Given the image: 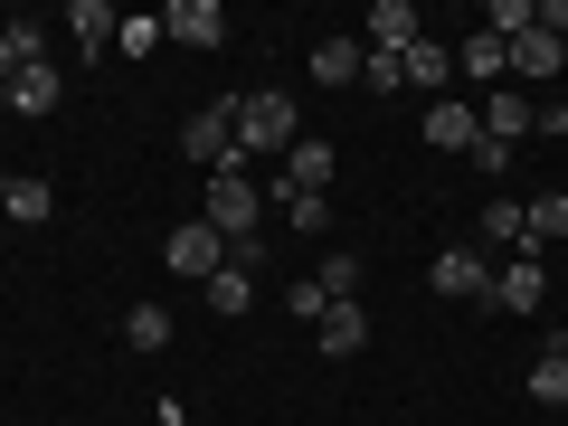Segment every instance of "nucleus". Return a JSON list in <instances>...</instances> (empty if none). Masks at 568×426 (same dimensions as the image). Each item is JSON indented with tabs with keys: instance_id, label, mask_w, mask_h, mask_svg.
I'll return each instance as SVG.
<instances>
[{
	"instance_id": "1",
	"label": "nucleus",
	"mask_w": 568,
	"mask_h": 426,
	"mask_svg": "<svg viewBox=\"0 0 568 426\" xmlns=\"http://www.w3.org/2000/svg\"><path fill=\"white\" fill-rule=\"evenodd\" d=\"M227 114H237V152H246V162H256V152H294V142H304V104H284L275 85L227 95Z\"/></svg>"
},
{
	"instance_id": "2",
	"label": "nucleus",
	"mask_w": 568,
	"mask_h": 426,
	"mask_svg": "<svg viewBox=\"0 0 568 426\" xmlns=\"http://www.w3.org/2000/svg\"><path fill=\"white\" fill-rule=\"evenodd\" d=\"M181 152L209 171V181H219V171H246V152H237V114H227V104H200V114L181 123Z\"/></svg>"
},
{
	"instance_id": "3",
	"label": "nucleus",
	"mask_w": 568,
	"mask_h": 426,
	"mask_svg": "<svg viewBox=\"0 0 568 426\" xmlns=\"http://www.w3.org/2000/svg\"><path fill=\"white\" fill-rule=\"evenodd\" d=\"M493 313H511V323H530V313L549 304V265L530 256V246H511V265H493V294H484Z\"/></svg>"
},
{
	"instance_id": "4",
	"label": "nucleus",
	"mask_w": 568,
	"mask_h": 426,
	"mask_svg": "<svg viewBox=\"0 0 568 426\" xmlns=\"http://www.w3.org/2000/svg\"><path fill=\"white\" fill-rule=\"evenodd\" d=\"M209 227H219L227 246L265 227V200H256V181H246V171H219V181H209Z\"/></svg>"
},
{
	"instance_id": "5",
	"label": "nucleus",
	"mask_w": 568,
	"mask_h": 426,
	"mask_svg": "<svg viewBox=\"0 0 568 426\" xmlns=\"http://www.w3.org/2000/svg\"><path fill=\"white\" fill-rule=\"evenodd\" d=\"M162 265H171V275H190V284H209V275L227 265V237H219L209 219H181V227L162 237Z\"/></svg>"
},
{
	"instance_id": "6",
	"label": "nucleus",
	"mask_w": 568,
	"mask_h": 426,
	"mask_svg": "<svg viewBox=\"0 0 568 426\" xmlns=\"http://www.w3.org/2000/svg\"><path fill=\"white\" fill-rule=\"evenodd\" d=\"M417 39H426L417 0H369V10H361V48H369V58H407Z\"/></svg>"
},
{
	"instance_id": "7",
	"label": "nucleus",
	"mask_w": 568,
	"mask_h": 426,
	"mask_svg": "<svg viewBox=\"0 0 568 426\" xmlns=\"http://www.w3.org/2000/svg\"><path fill=\"white\" fill-rule=\"evenodd\" d=\"M332 181H342V152H332L323 133H304L284 152V200H332Z\"/></svg>"
},
{
	"instance_id": "8",
	"label": "nucleus",
	"mask_w": 568,
	"mask_h": 426,
	"mask_svg": "<svg viewBox=\"0 0 568 426\" xmlns=\"http://www.w3.org/2000/svg\"><path fill=\"white\" fill-rule=\"evenodd\" d=\"M436 294L446 304H484L493 294V246H446L436 256Z\"/></svg>"
},
{
	"instance_id": "9",
	"label": "nucleus",
	"mask_w": 568,
	"mask_h": 426,
	"mask_svg": "<svg viewBox=\"0 0 568 426\" xmlns=\"http://www.w3.org/2000/svg\"><path fill=\"white\" fill-rule=\"evenodd\" d=\"M162 39H181V48H219V39H227V10H219V0H171V10H162Z\"/></svg>"
},
{
	"instance_id": "10",
	"label": "nucleus",
	"mask_w": 568,
	"mask_h": 426,
	"mask_svg": "<svg viewBox=\"0 0 568 426\" xmlns=\"http://www.w3.org/2000/svg\"><path fill=\"white\" fill-rule=\"evenodd\" d=\"M426 142H436V152H474V142H484V114L455 104V95H436L426 104Z\"/></svg>"
},
{
	"instance_id": "11",
	"label": "nucleus",
	"mask_w": 568,
	"mask_h": 426,
	"mask_svg": "<svg viewBox=\"0 0 568 426\" xmlns=\"http://www.w3.org/2000/svg\"><path fill=\"white\" fill-rule=\"evenodd\" d=\"M361 29H332V39H313V85H361Z\"/></svg>"
},
{
	"instance_id": "12",
	"label": "nucleus",
	"mask_w": 568,
	"mask_h": 426,
	"mask_svg": "<svg viewBox=\"0 0 568 426\" xmlns=\"http://www.w3.org/2000/svg\"><path fill=\"white\" fill-rule=\"evenodd\" d=\"M455 77H474V85H484V95H493V85H503V77H511V48H503V39H493V29H474V39H465V48H455Z\"/></svg>"
},
{
	"instance_id": "13",
	"label": "nucleus",
	"mask_w": 568,
	"mask_h": 426,
	"mask_svg": "<svg viewBox=\"0 0 568 426\" xmlns=\"http://www.w3.org/2000/svg\"><path fill=\"white\" fill-rule=\"evenodd\" d=\"M559 67H568V48L549 39V29H521V39H511V77H521V85H549Z\"/></svg>"
},
{
	"instance_id": "14",
	"label": "nucleus",
	"mask_w": 568,
	"mask_h": 426,
	"mask_svg": "<svg viewBox=\"0 0 568 426\" xmlns=\"http://www.w3.org/2000/svg\"><path fill=\"white\" fill-rule=\"evenodd\" d=\"M521 227H530V256H549V246L568 237V190H540V200H521Z\"/></svg>"
},
{
	"instance_id": "15",
	"label": "nucleus",
	"mask_w": 568,
	"mask_h": 426,
	"mask_svg": "<svg viewBox=\"0 0 568 426\" xmlns=\"http://www.w3.org/2000/svg\"><path fill=\"white\" fill-rule=\"evenodd\" d=\"M114 20H123L114 0H67V39H77L85 58H104V48H114Z\"/></svg>"
},
{
	"instance_id": "16",
	"label": "nucleus",
	"mask_w": 568,
	"mask_h": 426,
	"mask_svg": "<svg viewBox=\"0 0 568 426\" xmlns=\"http://www.w3.org/2000/svg\"><path fill=\"white\" fill-rule=\"evenodd\" d=\"M474 114H484V142H521V133H530V104L511 95V85H493V95H474Z\"/></svg>"
},
{
	"instance_id": "17",
	"label": "nucleus",
	"mask_w": 568,
	"mask_h": 426,
	"mask_svg": "<svg viewBox=\"0 0 568 426\" xmlns=\"http://www.w3.org/2000/svg\"><path fill=\"white\" fill-rule=\"evenodd\" d=\"M200 294H209V313H219V323H237V313H256V275H246V265H219V275H209Z\"/></svg>"
},
{
	"instance_id": "18",
	"label": "nucleus",
	"mask_w": 568,
	"mask_h": 426,
	"mask_svg": "<svg viewBox=\"0 0 568 426\" xmlns=\"http://www.w3.org/2000/svg\"><path fill=\"white\" fill-rule=\"evenodd\" d=\"M10 114H58V58H39V67L10 77Z\"/></svg>"
},
{
	"instance_id": "19",
	"label": "nucleus",
	"mask_w": 568,
	"mask_h": 426,
	"mask_svg": "<svg viewBox=\"0 0 568 426\" xmlns=\"http://www.w3.org/2000/svg\"><path fill=\"white\" fill-rule=\"evenodd\" d=\"M398 67H407V85H426V95H446V85H455V48L446 39H417Z\"/></svg>"
},
{
	"instance_id": "20",
	"label": "nucleus",
	"mask_w": 568,
	"mask_h": 426,
	"mask_svg": "<svg viewBox=\"0 0 568 426\" xmlns=\"http://www.w3.org/2000/svg\"><path fill=\"white\" fill-rule=\"evenodd\" d=\"M48 209H58V190H48V181H29V171H20V181H0V219L48 227Z\"/></svg>"
},
{
	"instance_id": "21",
	"label": "nucleus",
	"mask_w": 568,
	"mask_h": 426,
	"mask_svg": "<svg viewBox=\"0 0 568 426\" xmlns=\"http://www.w3.org/2000/svg\"><path fill=\"white\" fill-rule=\"evenodd\" d=\"M313 342H323V361H351V351L369 342V313H361V304H332V313H323V332H313Z\"/></svg>"
},
{
	"instance_id": "22",
	"label": "nucleus",
	"mask_w": 568,
	"mask_h": 426,
	"mask_svg": "<svg viewBox=\"0 0 568 426\" xmlns=\"http://www.w3.org/2000/svg\"><path fill=\"white\" fill-rule=\"evenodd\" d=\"M152 48H162V10H123V20H114V58H152Z\"/></svg>"
},
{
	"instance_id": "23",
	"label": "nucleus",
	"mask_w": 568,
	"mask_h": 426,
	"mask_svg": "<svg viewBox=\"0 0 568 426\" xmlns=\"http://www.w3.org/2000/svg\"><path fill=\"white\" fill-rule=\"evenodd\" d=\"M521 200H484V227H474V246H521Z\"/></svg>"
},
{
	"instance_id": "24",
	"label": "nucleus",
	"mask_w": 568,
	"mask_h": 426,
	"mask_svg": "<svg viewBox=\"0 0 568 426\" xmlns=\"http://www.w3.org/2000/svg\"><path fill=\"white\" fill-rule=\"evenodd\" d=\"M123 342H133V351H171V313L162 304H133V313H123Z\"/></svg>"
},
{
	"instance_id": "25",
	"label": "nucleus",
	"mask_w": 568,
	"mask_h": 426,
	"mask_svg": "<svg viewBox=\"0 0 568 426\" xmlns=\"http://www.w3.org/2000/svg\"><path fill=\"white\" fill-rule=\"evenodd\" d=\"M313 284H323L332 304H361V256H323V265H313Z\"/></svg>"
},
{
	"instance_id": "26",
	"label": "nucleus",
	"mask_w": 568,
	"mask_h": 426,
	"mask_svg": "<svg viewBox=\"0 0 568 426\" xmlns=\"http://www.w3.org/2000/svg\"><path fill=\"white\" fill-rule=\"evenodd\" d=\"M530 398H540V407H568V361H559V351L530 361Z\"/></svg>"
},
{
	"instance_id": "27",
	"label": "nucleus",
	"mask_w": 568,
	"mask_h": 426,
	"mask_svg": "<svg viewBox=\"0 0 568 426\" xmlns=\"http://www.w3.org/2000/svg\"><path fill=\"white\" fill-rule=\"evenodd\" d=\"M284 313H294V323H313V332H323L332 294H323V284H313V275H294V284H284Z\"/></svg>"
},
{
	"instance_id": "28",
	"label": "nucleus",
	"mask_w": 568,
	"mask_h": 426,
	"mask_svg": "<svg viewBox=\"0 0 568 426\" xmlns=\"http://www.w3.org/2000/svg\"><path fill=\"white\" fill-rule=\"evenodd\" d=\"M284 227H294V237H323V227H332V200H284Z\"/></svg>"
},
{
	"instance_id": "29",
	"label": "nucleus",
	"mask_w": 568,
	"mask_h": 426,
	"mask_svg": "<svg viewBox=\"0 0 568 426\" xmlns=\"http://www.w3.org/2000/svg\"><path fill=\"white\" fill-rule=\"evenodd\" d=\"M361 85L369 95H407V67L398 58H361Z\"/></svg>"
},
{
	"instance_id": "30",
	"label": "nucleus",
	"mask_w": 568,
	"mask_h": 426,
	"mask_svg": "<svg viewBox=\"0 0 568 426\" xmlns=\"http://www.w3.org/2000/svg\"><path fill=\"white\" fill-rule=\"evenodd\" d=\"M227 265H246V275H265V265H275V246H265V227H256V237H237V246H227Z\"/></svg>"
},
{
	"instance_id": "31",
	"label": "nucleus",
	"mask_w": 568,
	"mask_h": 426,
	"mask_svg": "<svg viewBox=\"0 0 568 426\" xmlns=\"http://www.w3.org/2000/svg\"><path fill=\"white\" fill-rule=\"evenodd\" d=\"M465 162H474V171H484V181H503V171H511V142H474Z\"/></svg>"
},
{
	"instance_id": "32",
	"label": "nucleus",
	"mask_w": 568,
	"mask_h": 426,
	"mask_svg": "<svg viewBox=\"0 0 568 426\" xmlns=\"http://www.w3.org/2000/svg\"><path fill=\"white\" fill-rule=\"evenodd\" d=\"M152 426H200V417H190L181 398H152Z\"/></svg>"
},
{
	"instance_id": "33",
	"label": "nucleus",
	"mask_w": 568,
	"mask_h": 426,
	"mask_svg": "<svg viewBox=\"0 0 568 426\" xmlns=\"http://www.w3.org/2000/svg\"><path fill=\"white\" fill-rule=\"evenodd\" d=\"M549 351H559V361H568V332H559V342H549Z\"/></svg>"
}]
</instances>
